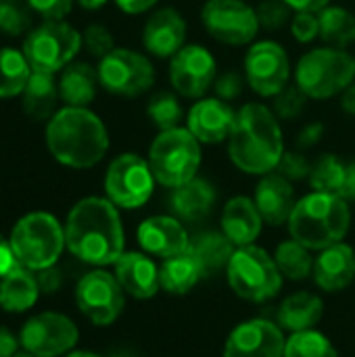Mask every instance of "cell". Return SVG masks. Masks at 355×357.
Wrapping results in <instances>:
<instances>
[{
	"mask_svg": "<svg viewBox=\"0 0 355 357\" xmlns=\"http://www.w3.org/2000/svg\"><path fill=\"white\" fill-rule=\"evenodd\" d=\"M123 226L117 207L103 197H86L73 205L65 222V245L92 266L115 264L123 255Z\"/></svg>",
	"mask_w": 355,
	"mask_h": 357,
	"instance_id": "6da1fadb",
	"label": "cell"
},
{
	"mask_svg": "<svg viewBox=\"0 0 355 357\" xmlns=\"http://www.w3.org/2000/svg\"><path fill=\"white\" fill-rule=\"evenodd\" d=\"M226 142L232 165L249 176L276 172L287 151L280 119L264 102H245L236 111V121Z\"/></svg>",
	"mask_w": 355,
	"mask_h": 357,
	"instance_id": "7a4b0ae2",
	"label": "cell"
},
{
	"mask_svg": "<svg viewBox=\"0 0 355 357\" xmlns=\"http://www.w3.org/2000/svg\"><path fill=\"white\" fill-rule=\"evenodd\" d=\"M46 146L59 163L88 169L107 155L109 132L103 119L88 107H65L48 119Z\"/></svg>",
	"mask_w": 355,
	"mask_h": 357,
	"instance_id": "3957f363",
	"label": "cell"
},
{
	"mask_svg": "<svg viewBox=\"0 0 355 357\" xmlns=\"http://www.w3.org/2000/svg\"><path fill=\"white\" fill-rule=\"evenodd\" d=\"M349 224L352 211L343 197L314 190L297 201L289 220V230L291 238L299 241L308 249L322 251L343 243L349 232Z\"/></svg>",
	"mask_w": 355,
	"mask_h": 357,
	"instance_id": "277c9868",
	"label": "cell"
},
{
	"mask_svg": "<svg viewBox=\"0 0 355 357\" xmlns=\"http://www.w3.org/2000/svg\"><path fill=\"white\" fill-rule=\"evenodd\" d=\"M295 84L310 100H328L355 79V56L345 48L318 46L295 65Z\"/></svg>",
	"mask_w": 355,
	"mask_h": 357,
	"instance_id": "5b68a950",
	"label": "cell"
},
{
	"mask_svg": "<svg viewBox=\"0 0 355 357\" xmlns=\"http://www.w3.org/2000/svg\"><path fill=\"white\" fill-rule=\"evenodd\" d=\"M146 161L157 184L174 190L197 178L203 161L201 142L186 126L163 130L153 138Z\"/></svg>",
	"mask_w": 355,
	"mask_h": 357,
	"instance_id": "8992f818",
	"label": "cell"
},
{
	"mask_svg": "<svg viewBox=\"0 0 355 357\" xmlns=\"http://www.w3.org/2000/svg\"><path fill=\"white\" fill-rule=\"evenodd\" d=\"M10 245L17 261L31 270H48L61 257L65 245V228L54 215L46 211H33L23 215L10 234Z\"/></svg>",
	"mask_w": 355,
	"mask_h": 357,
	"instance_id": "52a82bcc",
	"label": "cell"
},
{
	"mask_svg": "<svg viewBox=\"0 0 355 357\" xmlns=\"http://www.w3.org/2000/svg\"><path fill=\"white\" fill-rule=\"evenodd\" d=\"M228 282L230 289L247 299V301H266L278 295L282 289V274L274 261L262 247L247 245V247H236L228 268Z\"/></svg>",
	"mask_w": 355,
	"mask_h": 357,
	"instance_id": "ba28073f",
	"label": "cell"
},
{
	"mask_svg": "<svg viewBox=\"0 0 355 357\" xmlns=\"http://www.w3.org/2000/svg\"><path fill=\"white\" fill-rule=\"evenodd\" d=\"M82 48V33L69 23L44 21L23 42V54L33 71L56 73L65 69Z\"/></svg>",
	"mask_w": 355,
	"mask_h": 357,
	"instance_id": "9c48e42d",
	"label": "cell"
},
{
	"mask_svg": "<svg viewBox=\"0 0 355 357\" xmlns=\"http://www.w3.org/2000/svg\"><path fill=\"white\" fill-rule=\"evenodd\" d=\"M155 176L149 161L136 153H123L111 161L105 174L107 199L121 209H138L146 205L155 190Z\"/></svg>",
	"mask_w": 355,
	"mask_h": 357,
	"instance_id": "30bf717a",
	"label": "cell"
},
{
	"mask_svg": "<svg viewBox=\"0 0 355 357\" xmlns=\"http://www.w3.org/2000/svg\"><path fill=\"white\" fill-rule=\"evenodd\" d=\"M243 73L247 86L259 98H274L291 84L293 67L282 44L276 40H255L247 48Z\"/></svg>",
	"mask_w": 355,
	"mask_h": 357,
	"instance_id": "8fae6325",
	"label": "cell"
},
{
	"mask_svg": "<svg viewBox=\"0 0 355 357\" xmlns=\"http://www.w3.org/2000/svg\"><path fill=\"white\" fill-rule=\"evenodd\" d=\"M205 31L226 46H251L262 31L255 6L245 0H207L201 8Z\"/></svg>",
	"mask_w": 355,
	"mask_h": 357,
	"instance_id": "7c38bea8",
	"label": "cell"
},
{
	"mask_svg": "<svg viewBox=\"0 0 355 357\" xmlns=\"http://www.w3.org/2000/svg\"><path fill=\"white\" fill-rule=\"evenodd\" d=\"M96 71L98 82L107 92L126 98L142 96L155 84V67L151 59L132 48L111 50L100 59Z\"/></svg>",
	"mask_w": 355,
	"mask_h": 357,
	"instance_id": "4fadbf2b",
	"label": "cell"
},
{
	"mask_svg": "<svg viewBox=\"0 0 355 357\" xmlns=\"http://www.w3.org/2000/svg\"><path fill=\"white\" fill-rule=\"evenodd\" d=\"M218 75V61L207 46L186 44L169 59V82L182 98L199 100L207 96Z\"/></svg>",
	"mask_w": 355,
	"mask_h": 357,
	"instance_id": "5bb4252c",
	"label": "cell"
},
{
	"mask_svg": "<svg viewBox=\"0 0 355 357\" xmlns=\"http://www.w3.org/2000/svg\"><path fill=\"white\" fill-rule=\"evenodd\" d=\"M123 289L115 276L103 270L86 274L75 289V301L80 312L96 326L113 324L123 312Z\"/></svg>",
	"mask_w": 355,
	"mask_h": 357,
	"instance_id": "9a60e30c",
	"label": "cell"
},
{
	"mask_svg": "<svg viewBox=\"0 0 355 357\" xmlns=\"http://www.w3.org/2000/svg\"><path fill=\"white\" fill-rule=\"evenodd\" d=\"M77 337V326L67 316L44 312L25 322L19 341L33 357H59L73 349Z\"/></svg>",
	"mask_w": 355,
	"mask_h": 357,
	"instance_id": "2e32d148",
	"label": "cell"
},
{
	"mask_svg": "<svg viewBox=\"0 0 355 357\" xmlns=\"http://www.w3.org/2000/svg\"><path fill=\"white\" fill-rule=\"evenodd\" d=\"M285 337L268 320H247L239 324L224 347V357H285Z\"/></svg>",
	"mask_w": 355,
	"mask_h": 357,
	"instance_id": "e0dca14e",
	"label": "cell"
},
{
	"mask_svg": "<svg viewBox=\"0 0 355 357\" xmlns=\"http://www.w3.org/2000/svg\"><path fill=\"white\" fill-rule=\"evenodd\" d=\"M236 111L218 96H203L186 113V128L201 144H220L230 138Z\"/></svg>",
	"mask_w": 355,
	"mask_h": 357,
	"instance_id": "ac0fdd59",
	"label": "cell"
},
{
	"mask_svg": "<svg viewBox=\"0 0 355 357\" xmlns=\"http://www.w3.org/2000/svg\"><path fill=\"white\" fill-rule=\"evenodd\" d=\"M188 25L182 13L174 6L157 8L149 15L142 27L144 50L157 59H172L182 46H186Z\"/></svg>",
	"mask_w": 355,
	"mask_h": 357,
	"instance_id": "d6986e66",
	"label": "cell"
},
{
	"mask_svg": "<svg viewBox=\"0 0 355 357\" xmlns=\"http://www.w3.org/2000/svg\"><path fill=\"white\" fill-rule=\"evenodd\" d=\"M138 243L146 253L167 259L186 251L190 238L178 218L153 215L138 226Z\"/></svg>",
	"mask_w": 355,
	"mask_h": 357,
	"instance_id": "ffe728a7",
	"label": "cell"
},
{
	"mask_svg": "<svg viewBox=\"0 0 355 357\" xmlns=\"http://www.w3.org/2000/svg\"><path fill=\"white\" fill-rule=\"evenodd\" d=\"M253 201L266 224L280 226L285 222L289 224L291 213L299 199L295 197L293 184L287 178H282L278 172H272V174L262 176L259 184L255 186Z\"/></svg>",
	"mask_w": 355,
	"mask_h": 357,
	"instance_id": "44dd1931",
	"label": "cell"
},
{
	"mask_svg": "<svg viewBox=\"0 0 355 357\" xmlns=\"http://www.w3.org/2000/svg\"><path fill=\"white\" fill-rule=\"evenodd\" d=\"M113 266L121 289L136 299H151L161 289L159 268L144 253H123Z\"/></svg>",
	"mask_w": 355,
	"mask_h": 357,
	"instance_id": "7402d4cb",
	"label": "cell"
},
{
	"mask_svg": "<svg viewBox=\"0 0 355 357\" xmlns=\"http://www.w3.org/2000/svg\"><path fill=\"white\" fill-rule=\"evenodd\" d=\"M312 274L322 291L337 293L347 289L355 278V251L345 243L322 249L314 259Z\"/></svg>",
	"mask_w": 355,
	"mask_h": 357,
	"instance_id": "603a6c76",
	"label": "cell"
},
{
	"mask_svg": "<svg viewBox=\"0 0 355 357\" xmlns=\"http://www.w3.org/2000/svg\"><path fill=\"white\" fill-rule=\"evenodd\" d=\"M264 218L253 199L239 195L232 197L222 209V232L232 241L234 247H247L262 234Z\"/></svg>",
	"mask_w": 355,
	"mask_h": 357,
	"instance_id": "cb8c5ba5",
	"label": "cell"
},
{
	"mask_svg": "<svg viewBox=\"0 0 355 357\" xmlns=\"http://www.w3.org/2000/svg\"><path fill=\"white\" fill-rule=\"evenodd\" d=\"M216 199H218V192L213 184L197 176L190 182L172 190L169 207L180 222H199L211 213Z\"/></svg>",
	"mask_w": 355,
	"mask_h": 357,
	"instance_id": "d4e9b609",
	"label": "cell"
},
{
	"mask_svg": "<svg viewBox=\"0 0 355 357\" xmlns=\"http://www.w3.org/2000/svg\"><path fill=\"white\" fill-rule=\"evenodd\" d=\"M98 71L84 61H71L61 71L59 94L67 107H88L98 88Z\"/></svg>",
	"mask_w": 355,
	"mask_h": 357,
	"instance_id": "484cf974",
	"label": "cell"
},
{
	"mask_svg": "<svg viewBox=\"0 0 355 357\" xmlns=\"http://www.w3.org/2000/svg\"><path fill=\"white\" fill-rule=\"evenodd\" d=\"M59 96L61 94H59V84L54 82V73L31 69V75L21 92V105L31 119L46 121L56 113L54 107Z\"/></svg>",
	"mask_w": 355,
	"mask_h": 357,
	"instance_id": "4316f807",
	"label": "cell"
},
{
	"mask_svg": "<svg viewBox=\"0 0 355 357\" xmlns=\"http://www.w3.org/2000/svg\"><path fill=\"white\" fill-rule=\"evenodd\" d=\"M38 278L31 274V270L23 268L21 264L0 278V307L6 312L21 314L29 310L38 301Z\"/></svg>",
	"mask_w": 355,
	"mask_h": 357,
	"instance_id": "83f0119b",
	"label": "cell"
},
{
	"mask_svg": "<svg viewBox=\"0 0 355 357\" xmlns=\"http://www.w3.org/2000/svg\"><path fill=\"white\" fill-rule=\"evenodd\" d=\"M205 276V270L197 255L190 251V245L186 251L167 257L163 266L159 268L161 289L172 295H186L201 278Z\"/></svg>",
	"mask_w": 355,
	"mask_h": 357,
	"instance_id": "f1b7e54d",
	"label": "cell"
},
{
	"mask_svg": "<svg viewBox=\"0 0 355 357\" xmlns=\"http://www.w3.org/2000/svg\"><path fill=\"white\" fill-rule=\"evenodd\" d=\"M324 312V303L318 295L312 293H295L287 297L278 307V322L285 331L303 333L312 331Z\"/></svg>",
	"mask_w": 355,
	"mask_h": 357,
	"instance_id": "f546056e",
	"label": "cell"
},
{
	"mask_svg": "<svg viewBox=\"0 0 355 357\" xmlns=\"http://www.w3.org/2000/svg\"><path fill=\"white\" fill-rule=\"evenodd\" d=\"M190 251L197 255L207 276L228 268L236 247L224 232H203L195 241H190Z\"/></svg>",
	"mask_w": 355,
	"mask_h": 357,
	"instance_id": "4dcf8cb0",
	"label": "cell"
},
{
	"mask_svg": "<svg viewBox=\"0 0 355 357\" xmlns=\"http://www.w3.org/2000/svg\"><path fill=\"white\" fill-rule=\"evenodd\" d=\"M320 38L326 46L349 48L355 42V15L345 6L328 4L318 13Z\"/></svg>",
	"mask_w": 355,
	"mask_h": 357,
	"instance_id": "1f68e13d",
	"label": "cell"
},
{
	"mask_svg": "<svg viewBox=\"0 0 355 357\" xmlns=\"http://www.w3.org/2000/svg\"><path fill=\"white\" fill-rule=\"evenodd\" d=\"M29 75L31 65L23 52L15 48H0V98L21 94Z\"/></svg>",
	"mask_w": 355,
	"mask_h": 357,
	"instance_id": "d6a6232c",
	"label": "cell"
},
{
	"mask_svg": "<svg viewBox=\"0 0 355 357\" xmlns=\"http://www.w3.org/2000/svg\"><path fill=\"white\" fill-rule=\"evenodd\" d=\"M310 251L312 249H308L305 245H301L295 238L280 243L276 249V255H274V261H276L280 274L291 280L308 278L314 272V257Z\"/></svg>",
	"mask_w": 355,
	"mask_h": 357,
	"instance_id": "836d02e7",
	"label": "cell"
},
{
	"mask_svg": "<svg viewBox=\"0 0 355 357\" xmlns=\"http://www.w3.org/2000/svg\"><path fill=\"white\" fill-rule=\"evenodd\" d=\"M345 169H347V163H343L337 155H333V153L320 155L312 163V172H310V178H308L312 190L339 195V190L343 186V180H345Z\"/></svg>",
	"mask_w": 355,
	"mask_h": 357,
	"instance_id": "e575fe53",
	"label": "cell"
},
{
	"mask_svg": "<svg viewBox=\"0 0 355 357\" xmlns=\"http://www.w3.org/2000/svg\"><path fill=\"white\" fill-rule=\"evenodd\" d=\"M180 98L182 96L174 92H157L155 96H151L146 105V117L159 132L180 128V121L184 119V107Z\"/></svg>",
	"mask_w": 355,
	"mask_h": 357,
	"instance_id": "d590c367",
	"label": "cell"
},
{
	"mask_svg": "<svg viewBox=\"0 0 355 357\" xmlns=\"http://www.w3.org/2000/svg\"><path fill=\"white\" fill-rule=\"evenodd\" d=\"M285 357H339V354L324 335L316 331H303L291 335L285 345Z\"/></svg>",
	"mask_w": 355,
	"mask_h": 357,
	"instance_id": "8d00e7d4",
	"label": "cell"
},
{
	"mask_svg": "<svg viewBox=\"0 0 355 357\" xmlns=\"http://www.w3.org/2000/svg\"><path fill=\"white\" fill-rule=\"evenodd\" d=\"M31 25V6L21 0H0V31L19 36Z\"/></svg>",
	"mask_w": 355,
	"mask_h": 357,
	"instance_id": "74e56055",
	"label": "cell"
},
{
	"mask_svg": "<svg viewBox=\"0 0 355 357\" xmlns=\"http://www.w3.org/2000/svg\"><path fill=\"white\" fill-rule=\"evenodd\" d=\"M308 96L297 88V84H289L272 98V111L280 121H295L308 105Z\"/></svg>",
	"mask_w": 355,
	"mask_h": 357,
	"instance_id": "f35d334b",
	"label": "cell"
},
{
	"mask_svg": "<svg viewBox=\"0 0 355 357\" xmlns=\"http://www.w3.org/2000/svg\"><path fill=\"white\" fill-rule=\"evenodd\" d=\"M259 27L264 31H278L293 19L291 6H287L282 0H262L255 6Z\"/></svg>",
	"mask_w": 355,
	"mask_h": 357,
	"instance_id": "ab89813d",
	"label": "cell"
},
{
	"mask_svg": "<svg viewBox=\"0 0 355 357\" xmlns=\"http://www.w3.org/2000/svg\"><path fill=\"white\" fill-rule=\"evenodd\" d=\"M82 44H84L86 50H88L92 56H96V59H105L111 50L117 48V46H115L113 33H111L105 25H100V23H92V25H88V27L84 29V33H82Z\"/></svg>",
	"mask_w": 355,
	"mask_h": 357,
	"instance_id": "60d3db41",
	"label": "cell"
},
{
	"mask_svg": "<svg viewBox=\"0 0 355 357\" xmlns=\"http://www.w3.org/2000/svg\"><path fill=\"white\" fill-rule=\"evenodd\" d=\"M276 172L287 178L289 182H301L310 178L312 172V161L303 155V151L295 149V151H285Z\"/></svg>",
	"mask_w": 355,
	"mask_h": 357,
	"instance_id": "b9f144b4",
	"label": "cell"
},
{
	"mask_svg": "<svg viewBox=\"0 0 355 357\" xmlns=\"http://www.w3.org/2000/svg\"><path fill=\"white\" fill-rule=\"evenodd\" d=\"M289 27H291L293 38L299 44H310L316 38H320V19H318V13H308V10L293 13V19L289 23Z\"/></svg>",
	"mask_w": 355,
	"mask_h": 357,
	"instance_id": "7bdbcfd3",
	"label": "cell"
},
{
	"mask_svg": "<svg viewBox=\"0 0 355 357\" xmlns=\"http://www.w3.org/2000/svg\"><path fill=\"white\" fill-rule=\"evenodd\" d=\"M247 86V79H245V73H239V71H224L218 75L216 84H213V92L218 98L226 100V102H232L236 98L243 96V90Z\"/></svg>",
	"mask_w": 355,
	"mask_h": 357,
	"instance_id": "ee69618b",
	"label": "cell"
},
{
	"mask_svg": "<svg viewBox=\"0 0 355 357\" xmlns=\"http://www.w3.org/2000/svg\"><path fill=\"white\" fill-rule=\"evenodd\" d=\"M73 2L75 0H27L31 10L40 13L46 21H61V19H65L71 13Z\"/></svg>",
	"mask_w": 355,
	"mask_h": 357,
	"instance_id": "f6af8a7d",
	"label": "cell"
},
{
	"mask_svg": "<svg viewBox=\"0 0 355 357\" xmlns=\"http://www.w3.org/2000/svg\"><path fill=\"white\" fill-rule=\"evenodd\" d=\"M322 138H324V123L310 121L299 130V134L295 138V144H297L299 151H305V149H314L316 144H320Z\"/></svg>",
	"mask_w": 355,
	"mask_h": 357,
	"instance_id": "bcb514c9",
	"label": "cell"
},
{
	"mask_svg": "<svg viewBox=\"0 0 355 357\" xmlns=\"http://www.w3.org/2000/svg\"><path fill=\"white\" fill-rule=\"evenodd\" d=\"M17 266H19V261H17V257H15V251H13L10 241H6V238L0 234V278H2L4 274H8L13 268H17Z\"/></svg>",
	"mask_w": 355,
	"mask_h": 357,
	"instance_id": "7dc6e473",
	"label": "cell"
},
{
	"mask_svg": "<svg viewBox=\"0 0 355 357\" xmlns=\"http://www.w3.org/2000/svg\"><path fill=\"white\" fill-rule=\"evenodd\" d=\"M159 0H115V4L128 13V15H142V13H149Z\"/></svg>",
	"mask_w": 355,
	"mask_h": 357,
	"instance_id": "c3c4849f",
	"label": "cell"
},
{
	"mask_svg": "<svg viewBox=\"0 0 355 357\" xmlns=\"http://www.w3.org/2000/svg\"><path fill=\"white\" fill-rule=\"evenodd\" d=\"M287 6H291L293 13H301V10H308V13H320L324 6L331 4V0H282Z\"/></svg>",
	"mask_w": 355,
	"mask_h": 357,
	"instance_id": "681fc988",
	"label": "cell"
},
{
	"mask_svg": "<svg viewBox=\"0 0 355 357\" xmlns=\"http://www.w3.org/2000/svg\"><path fill=\"white\" fill-rule=\"evenodd\" d=\"M339 197H343L347 203L355 201V161L347 163V169H345V180H343V186L339 190Z\"/></svg>",
	"mask_w": 355,
	"mask_h": 357,
	"instance_id": "f907efd6",
	"label": "cell"
},
{
	"mask_svg": "<svg viewBox=\"0 0 355 357\" xmlns=\"http://www.w3.org/2000/svg\"><path fill=\"white\" fill-rule=\"evenodd\" d=\"M17 349H19V343L15 335L8 328L0 326V357H13Z\"/></svg>",
	"mask_w": 355,
	"mask_h": 357,
	"instance_id": "816d5d0a",
	"label": "cell"
},
{
	"mask_svg": "<svg viewBox=\"0 0 355 357\" xmlns=\"http://www.w3.org/2000/svg\"><path fill=\"white\" fill-rule=\"evenodd\" d=\"M341 100H339V105H341V109L347 113V115H354L355 117V79L341 92V96H339Z\"/></svg>",
	"mask_w": 355,
	"mask_h": 357,
	"instance_id": "f5cc1de1",
	"label": "cell"
},
{
	"mask_svg": "<svg viewBox=\"0 0 355 357\" xmlns=\"http://www.w3.org/2000/svg\"><path fill=\"white\" fill-rule=\"evenodd\" d=\"M82 8H86V10H98V8H103L109 0H75Z\"/></svg>",
	"mask_w": 355,
	"mask_h": 357,
	"instance_id": "db71d44e",
	"label": "cell"
},
{
	"mask_svg": "<svg viewBox=\"0 0 355 357\" xmlns=\"http://www.w3.org/2000/svg\"><path fill=\"white\" fill-rule=\"evenodd\" d=\"M67 357H100V356H94V354H88V351H73V354H69Z\"/></svg>",
	"mask_w": 355,
	"mask_h": 357,
	"instance_id": "11a10c76",
	"label": "cell"
},
{
	"mask_svg": "<svg viewBox=\"0 0 355 357\" xmlns=\"http://www.w3.org/2000/svg\"><path fill=\"white\" fill-rule=\"evenodd\" d=\"M13 357H33L27 349H17L15 354H13Z\"/></svg>",
	"mask_w": 355,
	"mask_h": 357,
	"instance_id": "9f6ffc18",
	"label": "cell"
}]
</instances>
